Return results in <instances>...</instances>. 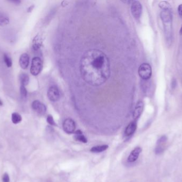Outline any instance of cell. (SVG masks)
I'll use <instances>...</instances> for the list:
<instances>
[{"instance_id":"22","label":"cell","mask_w":182,"mask_h":182,"mask_svg":"<svg viewBox=\"0 0 182 182\" xmlns=\"http://www.w3.org/2000/svg\"><path fill=\"white\" fill-rule=\"evenodd\" d=\"M20 95L22 99H25L27 96V90L25 86L21 85L20 88Z\"/></svg>"},{"instance_id":"17","label":"cell","mask_w":182,"mask_h":182,"mask_svg":"<svg viewBox=\"0 0 182 182\" xmlns=\"http://www.w3.org/2000/svg\"><path fill=\"white\" fill-rule=\"evenodd\" d=\"M20 83H21V85L24 86H26L28 85L29 82V77L27 74L26 73H22L20 75Z\"/></svg>"},{"instance_id":"7","label":"cell","mask_w":182,"mask_h":182,"mask_svg":"<svg viewBox=\"0 0 182 182\" xmlns=\"http://www.w3.org/2000/svg\"><path fill=\"white\" fill-rule=\"evenodd\" d=\"M63 129L68 134H71L75 132L76 125L75 122L71 119L68 118L63 122Z\"/></svg>"},{"instance_id":"2","label":"cell","mask_w":182,"mask_h":182,"mask_svg":"<svg viewBox=\"0 0 182 182\" xmlns=\"http://www.w3.org/2000/svg\"><path fill=\"white\" fill-rule=\"evenodd\" d=\"M160 17L164 25V33L166 42L169 46L172 43L173 39V16L171 11L162 10Z\"/></svg>"},{"instance_id":"10","label":"cell","mask_w":182,"mask_h":182,"mask_svg":"<svg viewBox=\"0 0 182 182\" xmlns=\"http://www.w3.org/2000/svg\"><path fill=\"white\" fill-rule=\"evenodd\" d=\"M144 109V104L142 101H139L137 103L133 112V118L135 120L138 119L142 114Z\"/></svg>"},{"instance_id":"12","label":"cell","mask_w":182,"mask_h":182,"mask_svg":"<svg viewBox=\"0 0 182 182\" xmlns=\"http://www.w3.org/2000/svg\"><path fill=\"white\" fill-rule=\"evenodd\" d=\"M29 64V57L27 53H24L20 56L19 64L21 68L26 70L28 68Z\"/></svg>"},{"instance_id":"3","label":"cell","mask_w":182,"mask_h":182,"mask_svg":"<svg viewBox=\"0 0 182 182\" xmlns=\"http://www.w3.org/2000/svg\"><path fill=\"white\" fill-rule=\"evenodd\" d=\"M138 75L144 80H148L152 76V68L148 63H143L141 65L138 70Z\"/></svg>"},{"instance_id":"23","label":"cell","mask_w":182,"mask_h":182,"mask_svg":"<svg viewBox=\"0 0 182 182\" xmlns=\"http://www.w3.org/2000/svg\"><path fill=\"white\" fill-rule=\"evenodd\" d=\"M47 122H48V123H49L50 125H55V126L57 125L56 123L55 122V120L53 119V117L51 115L47 116Z\"/></svg>"},{"instance_id":"21","label":"cell","mask_w":182,"mask_h":182,"mask_svg":"<svg viewBox=\"0 0 182 182\" xmlns=\"http://www.w3.org/2000/svg\"><path fill=\"white\" fill-rule=\"evenodd\" d=\"M3 56L4 61L6 63V65L7 67H11L12 65V61L11 57H10L7 53H4Z\"/></svg>"},{"instance_id":"27","label":"cell","mask_w":182,"mask_h":182,"mask_svg":"<svg viewBox=\"0 0 182 182\" xmlns=\"http://www.w3.org/2000/svg\"><path fill=\"white\" fill-rule=\"evenodd\" d=\"M171 87L172 88H175V86H176V81L175 80V79H174L172 80V82H171Z\"/></svg>"},{"instance_id":"6","label":"cell","mask_w":182,"mask_h":182,"mask_svg":"<svg viewBox=\"0 0 182 182\" xmlns=\"http://www.w3.org/2000/svg\"><path fill=\"white\" fill-rule=\"evenodd\" d=\"M131 12L133 16L136 19L140 18L142 13V6L138 1H134L132 3Z\"/></svg>"},{"instance_id":"18","label":"cell","mask_w":182,"mask_h":182,"mask_svg":"<svg viewBox=\"0 0 182 182\" xmlns=\"http://www.w3.org/2000/svg\"><path fill=\"white\" fill-rule=\"evenodd\" d=\"M108 148V146L107 145H103L97 146H94L91 149V152L92 153H101L106 151V150Z\"/></svg>"},{"instance_id":"14","label":"cell","mask_w":182,"mask_h":182,"mask_svg":"<svg viewBox=\"0 0 182 182\" xmlns=\"http://www.w3.org/2000/svg\"><path fill=\"white\" fill-rule=\"evenodd\" d=\"M42 37L40 35H37L35 37L33 40V48L34 50H38L42 46Z\"/></svg>"},{"instance_id":"15","label":"cell","mask_w":182,"mask_h":182,"mask_svg":"<svg viewBox=\"0 0 182 182\" xmlns=\"http://www.w3.org/2000/svg\"><path fill=\"white\" fill-rule=\"evenodd\" d=\"M74 138L76 140L84 143H86L88 142L87 138H86L84 135L83 134V132L80 130H78L75 132Z\"/></svg>"},{"instance_id":"9","label":"cell","mask_w":182,"mask_h":182,"mask_svg":"<svg viewBox=\"0 0 182 182\" xmlns=\"http://www.w3.org/2000/svg\"><path fill=\"white\" fill-rule=\"evenodd\" d=\"M31 107L33 110L40 115H44L46 112V105L37 100L33 101L31 104Z\"/></svg>"},{"instance_id":"1","label":"cell","mask_w":182,"mask_h":182,"mask_svg":"<svg viewBox=\"0 0 182 182\" xmlns=\"http://www.w3.org/2000/svg\"><path fill=\"white\" fill-rule=\"evenodd\" d=\"M80 70L86 82L93 86H99L109 78V61L106 54L100 50H89L82 57Z\"/></svg>"},{"instance_id":"24","label":"cell","mask_w":182,"mask_h":182,"mask_svg":"<svg viewBox=\"0 0 182 182\" xmlns=\"http://www.w3.org/2000/svg\"><path fill=\"white\" fill-rule=\"evenodd\" d=\"M2 181L3 182H10L9 175L7 173H6L4 174L2 177Z\"/></svg>"},{"instance_id":"8","label":"cell","mask_w":182,"mask_h":182,"mask_svg":"<svg viewBox=\"0 0 182 182\" xmlns=\"http://www.w3.org/2000/svg\"><path fill=\"white\" fill-rule=\"evenodd\" d=\"M60 92L57 86H53L50 87L47 91V97L50 101L55 102L60 98Z\"/></svg>"},{"instance_id":"30","label":"cell","mask_w":182,"mask_h":182,"mask_svg":"<svg viewBox=\"0 0 182 182\" xmlns=\"http://www.w3.org/2000/svg\"><path fill=\"white\" fill-rule=\"evenodd\" d=\"M3 105V102H2V100L0 99V106H2Z\"/></svg>"},{"instance_id":"11","label":"cell","mask_w":182,"mask_h":182,"mask_svg":"<svg viewBox=\"0 0 182 182\" xmlns=\"http://www.w3.org/2000/svg\"><path fill=\"white\" fill-rule=\"evenodd\" d=\"M142 149L140 147H137L134 149L128 157V161L129 162H134L136 161L142 152Z\"/></svg>"},{"instance_id":"28","label":"cell","mask_w":182,"mask_h":182,"mask_svg":"<svg viewBox=\"0 0 182 182\" xmlns=\"http://www.w3.org/2000/svg\"><path fill=\"white\" fill-rule=\"evenodd\" d=\"M34 6H31L30 7H28L27 9L28 12H31V11H32V10H33V9H34Z\"/></svg>"},{"instance_id":"16","label":"cell","mask_w":182,"mask_h":182,"mask_svg":"<svg viewBox=\"0 0 182 182\" xmlns=\"http://www.w3.org/2000/svg\"><path fill=\"white\" fill-rule=\"evenodd\" d=\"M10 19L5 13L0 12V26H4L9 24Z\"/></svg>"},{"instance_id":"19","label":"cell","mask_w":182,"mask_h":182,"mask_svg":"<svg viewBox=\"0 0 182 182\" xmlns=\"http://www.w3.org/2000/svg\"><path fill=\"white\" fill-rule=\"evenodd\" d=\"M11 120L13 123L18 124L22 121V117L18 113H13L11 115Z\"/></svg>"},{"instance_id":"4","label":"cell","mask_w":182,"mask_h":182,"mask_svg":"<svg viewBox=\"0 0 182 182\" xmlns=\"http://www.w3.org/2000/svg\"><path fill=\"white\" fill-rule=\"evenodd\" d=\"M43 63L40 57L33 58L31 67V73L34 76H38L42 71Z\"/></svg>"},{"instance_id":"26","label":"cell","mask_w":182,"mask_h":182,"mask_svg":"<svg viewBox=\"0 0 182 182\" xmlns=\"http://www.w3.org/2000/svg\"><path fill=\"white\" fill-rule=\"evenodd\" d=\"M178 12L180 16L182 17V4H180L178 7Z\"/></svg>"},{"instance_id":"20","label":"cell","mask_w":182,"mask_h":182,"mask_svg":"<svg viewBox=\"0 0 182 182\" xmlns=\"http://www.w3.org/2000/svg\"><path fill=\"white\" fill-rule=\"evenodd\" d=\"M159 7L162 9V10H169L171 11V7L168 2L167 1H161L159 4Z\"/></svg>"},{"instance_id":"25","label":"cell","mask_w":182,"mask_h":182,"mask_svg":"<svg viewBox=\"0 0 182 182\" xmlns=\"http://www.w3.org/2000/svg\"><path fill=\"white\" fill-rule=\"evenodd\" d=\"M10 2L12 3L15 4L16 5H19L21 3V1L19 0H13V1H9Z\"/></svg>"},{"instance_id":"5","label":"cell","mask_w":182,"mask_h":182,"mask_svg":"<svg viewBox=\"0 0 182 182\" xmlns=\"http://www.w3.org/2000/svg\"><path fill=\"white\" fill-rule=\"evenodd\" d=\"M167 137L165 135L160 137L157 142L156 146L155 148V153L157 155H160L164 152L165 150V146L167 142Z\"/></svg>"},{"instance_id":"13","label":"cell","mask_w":182,"mask_h":182,"mask_svg":"<svg viewBox=\"0 0 182 182\" xmlns=\"http://www.w3.org/2000/svg\"><path fill=\"white\" fill-rule=\"evenodd\" d=\"M137 128L136 122L132 121L131 123L128 124V125L127 126L125 131V135L127 137H129L134 134V133L135 132Z\"/></svg>"},{"instance_id":"29","label":"cell","mask_w":182,"mask_h":182,"mask_svg":"<svg viewBox=\"0 0 182 182\" xmlns=\"http://www.w3.org/2000/svg\"><path fill=\"white\" fill-rule=\"evenodd\" d=\"M180 35H182V26H181V28H180Z\"/></svg>"}]
</instances>
